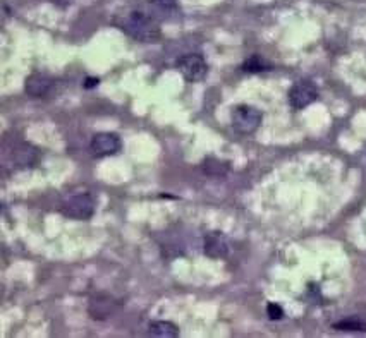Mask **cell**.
Returning <instances> with one entry per match:
<instances>
[{
  "label": "cell",
  "mask_w": 366,
  "mask_h": 338,
  "mask_svg": "<svg viewBox=\"0 0 366 338\" xmlns=\"http://www.w3.org/2000/svg\"><path fill=\"white\" fill-rule=\"evenodd\" d=\"M119 28L131 38H134L136 41H143V44H154L160 38L158 23L143 10L127 12L119 23Z\"/></svg>",
  "instance_id": "1"
},
{
  "label": "cell",
  "mask_w": 366,
  "mask_h": 338,
  "mask_svg": "<svg viewBox=\"0 0 366 338\" xmlns=\"http://www.w3.org/2000/svg\"><path fill=\"white\" fill-rule=\"evenodd\" d=\"M60 213L73 220H90L95 215V199L88 193L71 196L62 203Z\"/></svg>",
  "instance_id": "2"
},
{
  "label": "cell",
  "mask_w": 366,
  "mask_h": 338,
  "mask_svg": "<svg viewBox=\"0 0 366 338\" xmlns=\"http://www.w3.org/2000/svg\"><path fill=\"white\" fill-rule=\"evenodd\" d=\"M176 67L183 74L184 79L190 81V83H200L208 74L207 60L200 53H186V55L179 57Z\"/></svg>",
  "instance_id": "3"
},
{
  "label": "cell",
  "mask_w": 366,
  "mask_h": 338,
  "mask_svg": "<svg viewBox=\"0 0 366 338\" xmlns=\"http://www.w3.org/2000/svg\"><path fill=\"white\" fill-rule=\"evenodd\" d=\"M263 115L251 105H237L232 110V127L239 134H253L262 126Z\"/></svg>",
  "instance_id": "4"
},
{
  "label": "cell",
  "mask_w": 366,
  "mask_h": 338,
  "mask_svg": "<svg viewBox=\"0 0 366 338\" xmlns=\"http://www.w3.org/2000/svg\"><path fill=\"white\" fill-rule=\"evenodd\" d=\"M318 100V90L310 81H298L289 90V103L294 110H303Z\"/></svg>",
  "instance_id": "5"
},
{
  "label": "cell",
  "mask_w": 366,
  "mask_h": 338,
  "mask_svg": "<svg viewBox=\"0 0 366 338\" xmlns=\"http://www.w3.org/2000/svg\"><path fill=\"white\" fill-rule=\"evenodd\" d=\"M90 149L95 156H113L122 149V141L113 133H98L91 138Z\"/></svg>",
  "instance_id": "6"
},
{
  "label": "cell",
  "mask_w": 366,
  "mask_h": 338,
  "mask_svg": "<svg viewBox=\"0 0 366 338\" xmlns=\"http://www.w3.org/2000/svg\"><path fill=\"white\" fill-rule=\"evenodd\" d=\"M117 308H119V301H116L112 295L98 294L91 297L90 304H88V314L97 321H104L117 311Z\"/></svg>",
  "instance_id": "7"
},
{
  "label": "cell",
  "mask_w": 366,
  "mask_h": 338,
  "mask_svg": "<svg viewBox=\"0 0 366 338\" xmlns=\"http://www.w3.org/2000/svg\"><path fill=\"white\" fill-rule=\"evenodd\" d=\"M230 251V245L227 237L222 232H210L205 236L203 252L212 259H223L227 258Z\"/></svg>",
  "instance_id": "8"
},
{
  "label": "cell",
  "mask_w": 366,
  "mask_h": 338,
  "mask_svg": "<svg viewBox=\"0 0 366 338\" xmlns=\"http://www.w3.org/2000/svg\"><path fill=\"white\" fill-rule=\"evenodd\" d=\"M53 84H55V81L51 76H47V74H33L24 83V90H26V93L30 97L42 98L51 93Z\"/></svg>",
  "instance_id": "9"
},
{
  "label": "cell",
  "mask_w": 366,
  "mask_h": 338,
  "mask_svg": "<svg viewBox=\"0 0 366 338\" xmlns=\"http://www.w3.org/2000/svg\"><path fill=\"white\" fill-rule=\"evenodd\" d=\"M148 333L157 338H176L179 337V328L170 321H152Z\"/></svg>",
  "instance_id": "10"
},
{
  "label": "cell",
  "mask_w": 366,
  "mask_h": 338,
  "mask_svg": "<svg viewBox=\"0 0 366 338\" xmlns=\"http://www.w3.org/2000/svg\"><path fill=\"white\" fill-rule=\"evenodd\" d=\"M201 169L210 177H223L229 172V163L222 162L219 158H213V156H208L203 162V165H201Z\"/></svg>",
  "instance_id": "11"
},
{
  "label": "cell",
  "mask_w": 366,
  "mask_h": 338,
  "mask_svg": "<svg viewBox=\"0 0 366 338\" xmlns=\"http://www.w3.org/2000/svg\"><path fill=\"white\" fill-rule=\"evenodd\" d=\"M333 330L339 332H366V323L361 319H342V321L333 323Z\"/></svg>",
  "instance_id": "12"
},
{
  "label": "cell",
  "mask_w": 366,
  "mask_h": 338,
  "mask_svg": "<svg viewBox=\"0 0 366 338\" xmlns=\"http://www.w3.org/2000/svg\"><path fill=\"white\" fill-rule=\"evenodd\" d=\"M270 66L262 59L260 55H253L243 64V71L246 73H263V71H268Z\"/></svg>",
  "instance_id": "13"
},
{
  "label": "cell",
  "mask_w": 366,
  "mask_h": 338,
  "mask_svg": "<svg viewBox=\"0 0 366 338\" xmlns=\"http://www.w3.org/2000/svg\"><path fill=\"white\" fill-rule=\"evenodd\" d=\"M266 314H268V318L272 321H279V319L284 318V309L279 304H275V302H270L266 306Z\"/></svg>",
  "instance_id": "14"
},
{
  "label": "cell",
  "mask_w": 366,
  "mask_h": 338,
  "mask_svg": "<svg viewBox=\"0 0 366 338\" xmlns=\"http://www.w3.org/2000/svg\"><path fill=\"white\" fill-rule=\"evenodd\" d=\"M150 3H154V6L160 7V9H176L177 6V0H150Z\"/></svg>",
  "instance_id": "15"
},
{
  "label": "cell",
  "mask_w": 366,
  "mask_h": 338,
  "mask_svg": "<svg viewBox=\"0 0 366 338\" xmlns=\"http://www.w3.org/2000/svg\"><path fill=\"white\" fill-rule=\"evenodd\" d=\"M98 83H100V79L98 77H86L83 83V88L84 90H93V88L98 86Z\"/></svg>",
  "instance_id": "16"
}]
</instances>
